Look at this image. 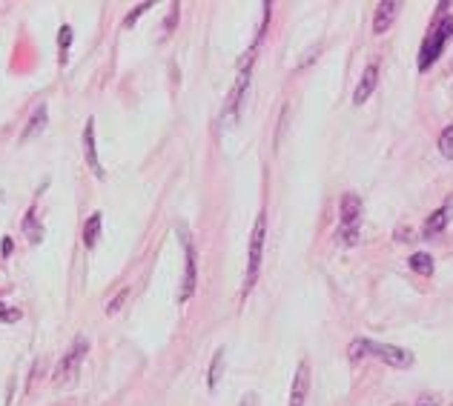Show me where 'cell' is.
<instances>
[{"instance_id":"cell-8","label":"cell","mask_w":453,"mask_h":406,"mask_svg":"<svg viewBox=\"0 0 453 406\" xmlns=\"http://www.w3.org/2000/svg\"><path fill=\"white\" fill-rule=\"evenodd\" d=\"M83 154H86L89 169L95 172V177H104V166L98 161V146H95V120L92 117H89L83 126Z\"/></svg>"},{"instance_id":"cell-20","label":"cell","mask_w":453,"mask_h":406,"mask_svg":"<svg viewBox=\"0 0 453 406\" xmlns=\"http://www.w3.org/2000/svg\"><path fill=\"white\" fill-rule=\"evenodd\" d=\"M146 9H153V3H138V6H135V9H132L127 17H124V26H132V23H135V20H138V17H141Z\"/></svg>"},{"instance_id":"cell-19","label":"cell","mask_w":453,"mask_h":406,"mask_svg":"<svg viewBox=\"0 0 453 406\" xmlns=\"http://www.w3.org/2000/svg\"><path fill=\"white\" fill-rule=\"evenodd\" d=\"M347 355H350V361H361L368 355V340L365 338H356L350 347H347Z\"/></svg>"},{"instance_id":"cell-22","label":"cell","mask_w":453,"mask_h":406,"mask_svg":"<svg viewBox=\"0 0 453 406\" xmlns=\"http://www.w3.org/2000/svg\"><path fill=\"white\" fill-rule=\"evenodd\" d=\"M127 295H130V289H124V292H120L115 300H109V303H106V312H109V315H112V312H118V309H120V303H124V298H127Z\"/></svg>"},{"instance_id":"cell-18","label":"cell","mask_w":453,"mask_h":406,"mask_svg":"<svg viewBox=\"0 0 453 406\" xmlns=\"http://www.w3.org/2000/svg\"><path fill=\"white\" fill-rule=\"evenodd\" d=\"M439 152L445 154L447 161H453V123L445 126V132L439 135Z\"/></svg>"},{"instance_id":"cell-15","label":"cell","mask_w":453,"mask_h":406,"mask_svg":"<svg viewBox=\"0 0 453 406\" xmlns=\"http://www.w3.org/2000/svg\"><path fill=\"white\" fill-rule=\"evenodd\" d=\"M410 269L419 272V275H425V277H431L433 275V258L428 252H416V255H410Z\"/></svg>"},{"instance_id":"cell-1","label":"cell","mask_w":453,"mask_h":406,"mask_svg":"<svg viewBox=\"0 0 453 406\" xmlns=\"http://www.w3.org/2000/svg\"><path fill=\"white\" fill-rule=\"evenodd\" d=\"M450 38H453V17L447 15V17H442V20L431 29L428 38H425V43H421V49H419V69H421V72H428V69L436 64Z\"/></svg>"},{"instance_id":"cell-5","label":"cell","mask_w":453,"mask_h":406,"mask_svg":"<svg viewBox=\"0 0 453 406\" xmlns=\"http://www.w3.org/2000/svg\"><path fill=\"white\" fill-rule=\"evenodd\" d=\"M368 355L384 361L387 366L393 369H410L413 366V352L402 349V347H393V343H376V340H368Z\"/></svg>"},{"instance_id":"cell-13","label":"cell","mask_w":453,"mask_h":406,"mask_svg":"<svg viewBox=\"0 0 453 406\" xmlns=\"http://www.w3.org/2000/svg\"><path fill=\"white\" fill-rule=\"evenodd\" d=\"M23 235L32 240V243H41L43 240V226H41V221H38V212H35V206L26 212V217H23Z\"/></svg>"},{"instance_id":"cell-3","label":"cell","mask_w":453,"mask_h":406,"mask_svg":"<svg viewBox=\"0 0 453 406\" xmlns=\"http://www.w3.org/2000/svg\"><path fill=\"white\" fill-rule=\"evenodd\" d=\"M264 238H267V215L258 212L256 226L250 232V249H247V275H244V289L250 292L256 277L261 272V258H264Z\"/></svg>"},{"instance_id":"cell-16","label":"cell","mask_w":453,"mask_h":406,"mask_svg":"<svg viewBox=\"0 0 453 406\" xmlns=\"http://www.w3.org/2000/svg\"><path fill=\"white\" fill-rule=\"evenodd\" d=\"M221 366H224V349H218V352H216L213 366H209V378H207L209 389H216V386H218V381H221Z\"/></svg>"},{"instance_id":"cell-21","label":"cell","mask_w":453,"mask_h":406,"mask_svg":"<svg viewBox=\"0 0 453 406\" xmlns=\"http://www.w3.org/2000/svg\"><path fill=\"white\" fill-rule=\"evenodd\" d=\"M18 318H20L18 309H9L6 303H0V321H4V324H15Z\"/></svg>"},{"instance_id":"cell-10","label":"cell","mask_w":453,"mask_h":406,"mask_svg":"<svg viewBox=\"0 0 453 406\" xmlns=\"http://www.w3.org/2000/svg\"><path fill=\"white\" fill-rule=\"evenodd\" d=\"M396 15H399V3H396V0H382V3L376 6V15H373V32L376 35H384L387 29L393 26Z\"/></svg>"},{"instance_id":"cell-23","label":"cell","mask_w":453,"mask_h":406,"mask_svg":"<svg viewBox=\"0 0 453 406\" xmlns=\"http://www.w3.org/2000/svg\"><path fill=\"white\" fill-rule=\"evenodd\" d=\"M416 406H439V398H436V395H421V398L416 400Z\"/></svg>"},{"instance_id":"cell-11","label":"cell","mask_w":453,"mask_h":406,"mask_svg":"<svg viewBox=\"0 0 453 406\" xmlns=\"http://www.w3.org/2000/svg\"><path fill=\"white\" fill-rule=\"evenodd\" d=\"M46 117H49V109H46V103H38L35 106V112H32V117H29V123H26V129L20 132V143H29L38 132H43V126H46Z\"/></svg>"},{"instance_id":"cell-4","label":"cell","mask_w":453,"mask_h":406,"mask_svg":"<svg viewBox=\"0 0 453 406\" xmlns=\"http://www.w3.org/2000/svg\"><path fill=\"white\" fill-rule=\"evenodd\" d=\"M86 349H89V343H86L83 338H78L75 347H72L64 358H60V363H57V369H55V384H57V386H69V384L75 381V375H78V369H81V361H83Z\"/></svg>"},{"instance_id":"cell-14","label":"cell","mask_w":453,"mask_h":406,"mask_svg":"<svg viewBox=\"0 0 453 406\" xmlns=\"http://www.w3.org/2000/svg\"><path fill=\"white\" fill-rule=\"evenodd\" d=\"M98 238H101V215L95 212V215L86 221V226H83V243H86V249H95Z\"/></svg>"},{"instance_id":"cell-2","label":"cell","mask_w":453,"mask_h":406,"mask_svg":"<svg viewBox=\"0 0 453 406\" xmlns=\"http://www.w3.org/2000/svg\"><path fill=\"white\" fill-rule=\"evenodd\" d=\"M339 217H342V229L339 240L344 246L358 243V224H361V198L356 192H344L339 201Z\"/></svg>"},{"instance_id":"cell-17","label":"cell","mask_w":453,"mask_h":406,"mask_svg":"<svg viewBox=\"0 0 453 406\" xmlns=\"http://www.w3.org/2000/svg\"><path fill=\"white\" fill-rule=\"evenodd\" d=\"M57 46H60V66H64V64H67V52H69V46H72V29H69V26H60Z\"/></svg>"},{"instance_id":"cell-9","label":"cell","mask_w":453,"mask_h":406,"mask_svg":"<svg viewBox=\"0 0 453 406\" xmlns=\"http://www.w3.org/2000/svg\"><path fill=\"white\" fill-rule=\"evenodd\" d=\"M376 83H379V64H368L365 72H361V80H358L356 92H353V103L356 106L365 103L373 95V92H376Z\"/></svg>"},{"instance_id":"cell-7","label":"cell","mask_w":453,"mask_h":406,"mask_svg":"<svg viewBox=\"0 0 453 406\" xmlns=\"http://www.w3.org/2000/svg\"><path fill=\"white\" fill-rule=\"evenodd\" d=\"M310 392V363L301 361L295 375H293V386H290V406H305Z\"/></svg>"},{"instance_id":"cell-6","label":"cell","mask_w":453,"mask_h":406,"mask_svg":"<svg viewBox=\"0 0 453 406\" xmlns=\"http://www.w3.org/2000/svg\"><path fill=\"white\" fill-rule=\"evenodd\" d=\"M184 246H187V269H184V284H181V295H178L181 303L193 298L195 284H198V255H195V246L187 238V232H184Z\"/></svg>"},{"instance_id":"cell-12","label":"cell","mask_w":453,"mask_h":406,"mask_svg":"<svg viewBox=\"0 0 453 406\" xmlns=\"http://www.w3.org/2000/svg\"><path fill=\"white\" fill-rule=\"evenodd\" d=\"M450 209H453V201H447L445 206H439L428 221H425V229H421V235L425 238H433V235H439L445 226H447V221H450Z\"/></svg>"}]
</instances>
